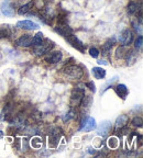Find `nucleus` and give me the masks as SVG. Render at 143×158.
I'll list each match as a JSON object with an SVG mask.
<instances>
[{
    "label": "nucleus",
    "mask_w": 143,
    "mask_h": 158,
    "mask_svg": "<svg viewBox=\"0 0 143 158\" xmlns=\"http://www.w3.org/2000/svg\"><path fill=\"white\" fill-rule=\"evenodd\" d=\"M65 39H66L67 42H68L74 48H76V50H78L82 53L85 52V44H83V42L78 39V37H76V35L71 33V34H68L67 36H65Z\"/></svg>",
    "instance_id": "20e7f679"
},
{
    "label": "nucleus",
    "mask_w": 143,
    "mask_h": 158,
    "mask_svg": "<svg viewBox=\"0 0 143 158\" xmlns=\"http://www.w3.org/2000/svg\"><path fill=\"white\" fill-rule=\"evenodd\" d=\"M31 145H32V147L40 148L41 145H42V142H41V138H40V137H34V138H32Z\"/></svg>",
    "instance_id": "bb28decb"
},
{
    "label": "nucleus",
    "mask_w": 143,
    "mask_h": 158,
    "mask_svg": "<svg viewBox=\"0 0 143 158\" xmlns=\"http://www.w3.org/2000/svg\"><path fill=\"white\" fill-rule=\"evenodd\" d=\"M116 92H117V95L119 96L121 99H123V100H125L126 98H127L128 93H129V90H128V88H127V86H126V85L120 84V85H118V86L116 87Z\"/></svg>",
    "instance_id": "4468645a"
},
{
    "label": "nucleus",
    "mask_w": 143,
    "mask_h": 158,
    "mask_svg": "<svg viewBox=\"0 0 143 158\" xmlns=\"http://www.w3.org/2000/svg\"><path fill=\"white\" fill-rule=\"evenodd\" d=\"M97 63L99 64V65H108V63H107L106 61H102V59H100V61H98Z\"/></svg>",
    "instance_id": "72a5a7b5"
},
{
    "label": "nucleus",
    "mask_w": 143,
    "mask_h": 158,
    "mask_svg": "<svg viewBox=\"0 0 143 158\" xmlns=\"http://www.w3.org/2000/svg\"><path fill=\"white\" fill-rule=\"evenodd\" d=\"M1 12H2V14L6 17H14V9L10 7L9 0H5L2 2V5H1Z\"/></svg>",
    "instance_id": "ddd939ff"
},
{
    "label": "nucleus",
    "mask_w": 143,
    "mask_h": 158,
    "mask_svg": "<svg viewBox=\"0 0 143 158\" xmlns=\"http://www.w3.org/2000/svg\"><path fill=\"white\" fill-rule=\"evenodd\" d=\"M32 6H33V3H32V1H30V2L25 3V5L21 6L20 8H19L18 10V13L20 14V16H23V14H27L28 12H29L30 10H31Z\"/></svg>",
    "instance_id": "dca6fc26"
},
{
    "label": "nucleus",
    "mask_w": 143,
    "mask_h": 158,
    "mask_svg": "<svg viewBox=\"0 0 143 158\" xmlns=\"http://www.w3.org/2000/svg\"><path fill=\"white\" fill-rule=\"evenodd\" d=\"M17 28L19 29H23V30H28V31H32V30H37L40 26L39 24L35 23V22L31 21V20H22V21H18L17 22Z\"/></svg>",
    "instance_id": "423d86ee"
},
{
    "label": "nucleus",
    "mask_w": 143,
    "mask_h": 158,
    "mask_svg": "<svg viewBox=\"0 0 143 158\" xmlns=\"http://www.w3.org/2000/svg\"><path fill=\"white\" fill-rule=\"evenodd\" d=\"M22 148H23L24 150H27V148H28V140L27 138H23V142H22Z\"/></svg>",
    "instance_id": "473e14b6"
},
{
    "label": "nucleus",
    "mask_w": 143,
    "mask_h": 158,
    "mask_svg": "<svg viewBox=\"0 0 143 158\" xmlns=\"http://www.w3.org/2000/svg\"><path fill=\"white\" fill-rule=\"evenodd\" d=\"M58 143H60V133L57 131L51 132L48 135V146L51 148L57 147Z\"/></svg>",
    "instance_id": "f8f14e48"
},
{
    "label": "nucleus",
    "mask_w": 143,
    "mask_h": 158,
    "mask_svg": "<svg viewBox=\"0 0 143 158\" xmlns=\"http://www.w3.org/2000/svg\"><path fill=\"white\" fill-rule=\"evenodd\" d=\"M127 8H128V13H129V14H134V13H137L140 10V6L137 2H134V1H131V2L128 5Z\"/></svg>",
    "instance_id": "f3484780"
},
{
    "label": "nucleus",
    "mask_w": 143,
    "mask_h": 158,
    "mask_svg": "<svg viewBox=\"0 0 143 158\" xmlns=\"http://www.w3.org/2000/svg\"><path fill=\"white\" fill-rule=\"evenodd\" d=\"M2 136H3V132H2V131H0V138H1Z\"/></svg>",
    "instance_id": "c9c22d12"
},
{
    "label": "nucleus",
    "mask_w": 143,
    "mask_h": 158,
    "mask_svg": "<svg viewBox=\"0 0 143 158\" xmlns=\"http://www.w3.org/2000/svg\"><path fill=\"white\" fill-rule=\"evenodd\" d=\"M128 51H129V50L127 48V46H126V45H121L120 47L117 48V51H116V57L117 58H123L126 55H127Z\"/></svg>",
    "instance_id": "6ab92c4d"
},
{
    "label": "nucleus",
    "mask_w": 143,
    "mask_h": 158,
    "mask_svg": "<svg viewBox=\"0 0 143 158\" xmlns=\"http://www.w3.org/2000/svg\"><path fill=\"white\" fill-rule=\"evenodd\" d=\"M54 47V42H52L51 40L45 39L42 41V43L39 45H35L33 48V52L37 54V56H42L46 53H48L51 50H53Z\"/></svg>",
    "instance_id": "f03ea898"
},
{
    "label": "nucleus",
    "mask_w": 143,
    "mask_h": 158,
    "mask_svg": "<svg viewBox=\"0 0 143 158\" xmlns=\"http://www.w3.org/2000/svg\"><path fill=\"white\" fill-rule=\"evenodd\" d=\"M114 44V39H112V40H109L108 42L106 43V44L103 45V48H102V51H103V53L105 54H107V53L110 51V48L112 47V45Z\"/></svg>",
    "instance_id": "5701e85b"
},
{
    "label": "nucleus",
    "mask_w": 143,
    "mask_h": 158,
    "mask_svg": "<svg viewBox=\"0 0 143 158\" xmlns=\"http://www.w3.org/2000/svg\"><path fill=\"white\" fill-rule=\"evenodd\" d=\"M85 87L89 88V90H90V91L96 92V86H95V84H94L93 81H88V82H86Z\"/></svg>",
    "instance_id": "7c9ffc66"
},
{
    "label": "nucleus",
    "mask_w": 143,
    "mask_h": 158,
    "mask_svg": "<svg viewBox=\"0 0 143 158\" xmlns=\"http://www.w3.org/2000/svg\"><path fill=\"white\" fill-rule=\"evenodd\" d=\"M54 31L64 37L67 36V35L71 34V33H73V30L67 25L66 22H64V23H58V25L54 28Z\"/></svg>",
    "instance_id": "6e6552de"
},
{
    "label": "nucleus",
    "mask_w": 143,
    "mask_h": 158,
    "mask_svg": "<svg viewBox=\"0 0 143 158\" xmlns=\"http://www.w3.org/2000/svg\"><path fill=\"white\" fill-rule=\"evenodd\" d=\"M131 123H132V125L135 127H142V123H143L142 118H140V116H135L132 121H131Z\"/></svg>",
    "instance_id": "a878e982"
},
{
    "label": "nucleus",
    "mask_w": 143,
    "mask_h": 158,
    "mask_svg": "<svg viewBox=\"0 0 143 158\" xmlns=\"http://www.w3.org/2000/svg\"><path fill=\"white\" fill-rule=\"evenodd\" d=\"M133 26H134V29H135V31L138 32L139 31V34L140 35H142V28H141V25L140 24H137V23H133Z\"/></svg>",
    "instance_id": "2f4dec72"
},
{
    "label": "nucleus",
    "mask_w": 143,
    "mask_h": 158,
    "mask_svg": "<svg viewBox=\"0 0 143 158\" xmlns=\"http://www.w3.org/2000/svg\"><path fill=\"white\" fill-rule=\"evenodd\" d=\"M97 129V124H96V120L91 116H87V118L82 122V126H80V131L82 132H89L93 130Z\"/></svg>",
    "instance_id": "39448f33"
},
{
    "label": "nucleus",
    "mask_w": 143,
    "mask_h": 158,
    "mask_svg": "<svg viewBox=\"0 0 143 158\" xmlns=\"http://www.w3.org/2000/svg\"><path fill=\"white\" fill-rule=\"evenodd\" d=\"M142 45H143V37H142V35H140L138 39L135 40L134 46L137 50H141V48H142Z\"/></svg>",
    "instance_id": "cd10ccee"
},
{
    "label": "nucleus",
    "mask_w": 143,
    "mask_h": 158,
    "mask_svg": "<svg viewBox=\"0 0 143 158\" xmlns=\"http://www.w3.org/2000/svg\"><path fill=\"white\" fill-rule=\"evenodd\" d=\"M63 74L71 79H80L83 77V69L79 66L69 65L63 68Z\"/></svg>",
    "instance_id": "7ed1b4c3"
},
{
    "label": "nucleus",
    "mask_w": 143,
    "mask_h": 158,
    "mask_svg": "<svg viewBox=\"0 0 143 158\" xmlns=\"http://www.w3.org/2000/svg\"><path fill=\"white\" fill-rule=\"evenodd\" d=\"M133 40V33L130 31L129 29H126L125 31H122V33L119 36V41L121 43V45H126V46H129L131 44Z\"/></svg>",
    "instance_id": "0eeeda50"
},
{
    "label": "nucleus",
    "mask_w": 143,
    "mask_h": 158,
    "mask_svg": "<svg viewBox=\"0 0 143 158\" xmlns=\"http://www.w3.org/2000/svg\"><path fill=\"white\" fill-rule=\"evenodd\" d=\"M84 95H85V84L78 82V84L76 85V87H75L74 91L72 92L71 104L73 105V107H75V105H79Z\"/></svg>",
    "instance_id": "f257e3e1"
},
{
    "label": "nucleus",
    "mask_w": 143,
    "mask_h": 158,
    "mask_svg": "<svg viewBox=\"0 0 143 158\" xmlns=\"http://www.w3.org/2000/svg\"><path fill=\"white\" fill-rule=\"evenodd\" d=\"M62 57H63V54L60 51H54V52H50L48 55L45 56V61L48 62V63L52 64H56L58 62H61Z\"/></svg>",
    "instance_id": "1a4fd4ad"
},
{
    "label": "nucleus",
    "mask_w": 143,
    "mask_h": 158,
    "mask_svg": "<svg viewBox=\"0 0 143 158\" xmlns=\"http://www.w3.org/2000/svg\"><path fill=\"white\" fill-rule=\"evenodd\" d=\"M128 123V116L125 115V114H122V115H120L119 118H117V121H116V125L117 127H123L126 126V124Z\"/></svg>",
    "instance_id": "aec40b11"
},
{
    "label": "nucleus",
    "mask_w": 143,
    "mask_h": 158,
    "mask_svg": "<svg viewBox=\"0 0 143 158\" xmlns=\"http://www.w3.org/2000/svg\"><path fill=\"white\" fill-rule=\"evenodd\" d=\"M8 34H9L8 28H0V39L8 36Z\"/></svg>",
    "instance_id": "c756f323"
},
{
    "label": "nucleus",
    "mask_w": 143,
    "mask_h": 158,
    "mask_svg": "<svg viewBox=\"0 0 143 158\" xmlns=\"http://www.w3.org/2000/svg\"><path fill=\"white\" fill-rule=\"evenodd\" d=\"M117 80H118V76H114V77H112L110 80H109L108 82H107L105 86H103V89H101V92H103V91H106L107 89H109L110 88V86H112L114 85V82H116Z\"/></svg>",
    "instance_id": "393cba45"
},
{
    "label": "nucleus",
    "mask_w": 143,
    "mask_h": 158,
    "mask_svg": "<svg viewBox=\"0 0 143 158\" xmlns=\"http://www.w3.org/2000/svg\"><path fill=\"white\" fill-rule=\"evenodd\" d=\"M17 45L22 47H29L32 45V36L30 34H23L17 40Z\"/></svg>",
    "instance_id": "9d476101"
},
{
    "label": "nucleus",
    "mask_w": 143,
    "mask_h": 158,
    "mask_svg": "<svg viewBox=\"0 0 143 158\" xmlns=\"http://www.w3.org/2000/svg\"><path fill=\"white\" fill-rule=\"evenodd\" d=\"M91 73L96 79H103L106 77V69H103L102 67H94Z\"/></svg>",
    "instance_id": "2eb2a0df"
},
{
    "label": "nucleus",
    "mask_w": 143,
    "mask_h": 158,
    "mask_svg": "<svg viewBox=\"0 0 143 158\" xmlns=\"http://www.w3.org/2000/svg\"><path fill=\"white\" fill-rule=\"evenodd\" d=\"M99 51H98V48H96V47H90L89 48V55L91 56V57H94V58H97L99 56Z\"/></svg>",
    "instance_id": "c85d7f7f"
},
{
    "label": "nucleus",
    "mask_w": 143,
    "mask_h": 158,
    "mask_svg": "<svg viewBox=\"0 0 143 158\" xmlns=\"http://www.w3.org/2000/svg\"><path fill=\"white\" fill-rule=\"evenodd\" d=\"M111 122L110 121H103L101 122V124L98 126V134L100 136H106L109 132L111 131Z\"/></svg>",
    "instance_id": "9b49d317"
},
{
    "label": "nucleus",
    "mask_w": 143,
    "mask_h": 158,
    "mask_svg": "<svg viewBox=\"0 0 143 158\" xmlns=\"http://www.w3.org/2000/svg\"><path fill=\"white\" fill-rule=\"evenodd\" d=\"M77 116V112H76V110H74V109H72L71 111H69L68 113L66 114V115L64 116L63 118V120L65 122L66 121H68V120H71V118H76Z\"/></svg>",
    "instance_id": "b1692460"
},
{
    "label": "nucleus",
    "mask_w": 143,
    "mask_h": 158,
    "mask_svg": "<svg viewBox=\"0 0 143 158\" xmlns=\"http://www.w3.org/2000/svg\"><path fill=\"white\" fill-rule=\"evenodd\" d=\"M88 149H89V150H88V152H89L90 154H95V149L93 150V148H88Z\"/></svg>",
    "instance_id": "f704fd0d"
},
{
    "label": "nucleus",
    "mask_w": 143,
    "mask_h": 158,
    "mask_svg": "<svg viewBox=\"0 0 143 158\" xmlns=\"http://www.w3.org/2000/svg\"><path fill=\"white\" fill-rule=\"evenodd\" d=\"M107 144H108L109 148H111V149H116V148L119 146V141H118V137H117V136L109 137L108 141H107Z\"/></svg>",
    "instance_id": "a211bd4d"
},
{
    "label": "nucleus",
    "mask_w": 143,
    "mask_h": 158,
    "mask_svg": "<svg viewBox=\"0 0 143 158\" xmlns=\"http://www.w3.org/2000/svg\"><path fill=\"white\" fill-rule=\"evenodd\" d=\"M91 102H93V98L90 97V96H85V95H84L82 101H80V104H82L84 108H89L90 104H91Z\"/></svg>",
    "instance_id": "412c9836"
},
{
    "label": "nucleus",
    "mask_w": 143,
    "mask_h": 158,
    "mask_svg": "<svg viewBox=\"0 0 143 158\" xmlns=\"http://www.w3.org/2000/svg\"><path fill=\"white\" fill-rule=\"evenodd\" d=\"M43 41V33L42 32H39V33H37V34L34 35V36L32 37V45H39L41 44Z\"/></svg>",
    "instance_id": "4be33fe9"
},
{
    "label": "nucleus",
    "mask_w": 143,
    "mask_h": 158,
    "mask_svg": "<svg viewBox=\"0 0 143 158\" xmlns=\"http://www.w3.org/2000/svg\"><path fill=\"white\" fill-rule=\"evenodd\" d=\"M1 118H2V116H1V114H0V120H1Z\"/></svg>",
    "instance_id": "e433bc0d"
}]
</instances>
